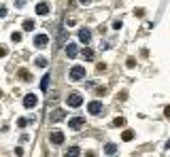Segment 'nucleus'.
<instances>
[{
    "label": "nucleus",
    "instance_id": "nucleus-1",
    "mask_svg": "<svg viewBox=\"0 0 170 157\" xmlns=\"http://www.w3.org/2000/svg\"><path fill=\"white\" fill-rule=\"evenodd\" d=\"M66 102H68V106L79 109V106L83 104V98H81V94H77V91H74V94H70V96H68V100H66Z\"/></svg>",
    "mask_w": 170,
    "mask_h": 157
},
{
    "label": "nucleus",
    "instance_id": "nucleus-2",
    "mask_svg": "<svg viewBox=\"0 0 170 157\" xmlns=\"http://www.w3.org/2000/svg\"><path fill=\"white\" fill-rule=\"evenodd\" d=\"M83 76H85L83 66H73V68H70V79H73V81H79V79H83Z\"/></svg>",
    "mask_w": 170,
    "mask_h": 157
},
{
    "label": "nucleus",
    "instance_id": "nucleus-3",
    "mask_svg": "<svg viewBox=\"0 0 170 157\" xmlns=\"http://www.w3.org/2000/svg\"><path fill=\"white\" fill-rule=\"evenodd\" d=\"M83 125H85L83 117H73V119H68V127H70V130H81Z\"/></svg>",
    "mask_w": 170,
    "mask_h": 157
},
{
    "label": "nucleus",
    "instance_id": "nucleus-4",
    "mask_svg": "<svg viewBox=\"0 0 170 157\" xmlns=\"http://www.w3.org/2000/svg\"><path fill=\"white\" fill-rule=\"evenodd\" d=\"M38 104V96H34V94H28V96L24 98V106L26 109H34Z\"/></svg>",
    "mask_w": 170,
    "mask_h": 157
},
{
    "label": "nucleus",
    "instance_id": "nucleus-5",
    "mask_svg": "<svg viewBox=\"0 0 170 157\" xmlns=\"http://www.w3.org/2000/svg\"><path fill=\"white\" fill-rule=\"evenodd\" d=\"M47 43H49V36H47V34H36V36H34V45H36L38 49L47 47Z\"/></svg>",
    "mask_w": 170,
    "mask_h": 157
},
{
    "label": "nucleus",
    "instance_id": "nucleus-6",
    "mask_svg": "<svg viewBox=\"0 0 170 157\" xmlns=\"http://www.w3.org/2000/svg\"><path fill=\"white\" fill-rule=\"evenodd\" d=\"M87 110H89V115H100L102 113V102H89Z\"/></svg>",
    "mask_w": 170,
    "mask_h": 157
},
{
    "label": "nucleus",
    "instance_id": "nucleus-7",
    "mask_svg": "<svg viewBox=\"0 0 170 157\" xmlns=\"http://www.w3.org/2000/svg\"><path fill=\"white\" fill-rule=\"evenodd\" d=\"M79 40H81V43H85V45H87V43L92 40V32H89L87 28H81V30H79Z\"/></svg>",
    "mask_w": 170,
    "mask_h": 157
},
{
    "label": "nucleus",
    "instance_id": "nucleus-8",
    "mask_svg": "<svg viewBox=\"0 0 170 157\" xmlns=\"http://www.w3.org/2000/svg\"><path fill=\"white\" fill-rule=\"evenodd\" d=\"M64 117H66V113H64L62 109H55V110H51V115H49V119H51V121H62Z\"/></svg>",
    "mask_w": 170,
    "mask_h": 157
},
{
    "label": "nucleus",
    "instance_id": "nucleus-9",
    "mask_svg": "<svg viewBox=\"0 0 170 157\" xmlns=\"http://www.w3.org/2000/svg\"><path fill=\"white\" fill-rule=\"evenodd\" d=\"M49 140H51L53 145H62V142H64V134H62V132H51Z\"/></svg>",
    "mask_w": 170,
    "mask_h": 157
},
{
    "label": "nucleus",
    "instance_id": "nucleus-10",
    "mask_svg": "<svg viewBox=\"0 0 170 157\" xmlns=\"http://www.w3.org/2000/svg\"><path fill=\"white\" fill-rule=\"evenodd\" d=\"M49 13V4L47 2H38L36 4V15H47Z\"/></svg>",
    "mask_w": 170,
    "mask_h": 157
},
{
    "label": "nucleus",
    "instance_id": "nucleus-11",
    "mask_svg": "<svg viewBox=\"0 0 170 157\" xmlns=\"http://www.w3.org/2000/svg\"><path fill=\"white\" fill-rule=\"evenodd\" d=\"M66 55H68V58H74V55H77V45H74V43H68V45H66Z\"/></svg>",
    "mask_w": 170,
    "mask_h": 157
},
{
    "label": "nucleus",
    "instance_id": "nucleus-12",
    "mask_svg": "<svg viewBox=\"0 0 170 157\" xmlns=\"http://www.w3.org/2000/svg\"><path fill=\"white\" fill-rule=\"evenodd\" d=\"M66 157H81V149H79V146H70V149L66 151Z\"/></svg>",
    "mask_w": 170,
    "mask_h": 157
},
{
    "label": "nucleus",
    "instance_id": "nucleus-13",
    "mask_svg": "<svg viewBox=\"0 0 170 157\" xmlns=\"http://www.w3.org/2000/svg\"><path fill=\"white\" fill-rule=\"evenodd\" d=\"M49 81H51V74H45V76L40 79V89H43V91L49 89Z\"/></svg>",
    "mask_w": 170,
    "mask_h": 157
},
{
    "label": "nucleus",
    "instance_id": "nucleus-14",
    "mask_svg": "<svg viewBox=\"0 0 170 157\" xmlns=\"http://www.w3.org/2000/svg\"><path fill=\"white\" fill-rule=\"evenodd\" d=\"M104 153H106V155H115V153H117V145L109 142V145L104 146Z\"/></svg>",
    "mask_w": 170,
    "mask_h": 157
},
{
    "label": "nucleus",
    "instance_id": "nucleus-15",
    "mask_svg": "<svg viewBox=\"0 0 170 157\" xmlns=\"http://www.w3.org/2000/svg\"><path fill=\"white\" fill-rule=\"evenodd\" d=\"M83 58H85L87 62H92V60H94V51H92L89 47H85V49H83Z\"/></svg>",
    "mask_w": 170,
    "mask_h": 157
},
{
    "label": "nucleus",
    "instance_id": "nucleus-16",
    "mask_svg": "<svg viewBox=\"0 0 170 157\" xmlns=\"http://www.w3.org/2000/svg\"><path fill=\"white\" fill-rule=\"evenodd\" d=\"M24 30L26 32H32V30H34V21H32V19H26L24 21Z\"/></svg>",
    "mask_w": 170,
    "mask_h": 157
},
{
    "label": "nucleus",
    "instance_id": "nucleus-17",
    "mask_svg": "<svg viewBox=\"0 0 170 157\" xmlns=\"http://www.w3.org/2000/svg\"><path fill=\"white\" fill-rule=\"evenodd\" d=\"M111 125H113V127H123V125H125V119H123V117H117Z\"/></svg>",
    "mask_w": 170,
    "mask_h": 157
},
{
    "label": "nucleus",
    "instance_id": "nucleus-18",
    "mask_svg": "<svg viewBox=\"0 0 170 157\" xmlns=\"http://www.w3.org/2000/svg\"><path fill=\"white\" fill-rule=\"evenodd\" d=\"M121 138H123V140H125V142H130V140H132V138H134V132H132V130H125V132L121 134Z\"/></svg>",
    "mask_w": 170,
    "mask_h": 157
},
{
    "label": "nucleus",
    "instance_id": "nucleus-19",
    "mask_svg": "<svg viewBox=\"0 0 170 157\" xmlns=\"http://www.w3.org/2000/svg\"><path fill=\"white\" fill-rule=\"evenodd\" d=\"M19 79H24V81H30L32 76H30V72H28L26 68H21V70H19Z\"/></svg>",
    "mask_w": 170,
    "mask_h": 157
},
{
    "label": "nucleus",
    "instance_id": "nucleus-20",
    "mask_svg": "<svg viewBox=\"0 0 170 157\" xmlns=\"http://www.w3.org/2000/svg\"><path fill=\"white\" fill-rule=\"evenodd\" d=\"M21 38H24V36H21V32H13V34H11L13 43H21Z\"/></svg>",
    "mask_w": 170,
    "mask_h": 157
},
{
    "label": "nucleus",
    "instance_id": "nucleus-21",
    "mask_svg": "<svg viewBox=\"0 0 170 157\" xmlns=\"http://www.w3.org/2000/svg\"><path fill=\"white\" fill-rule=\"evenodd\" d=\"M34 64H36L38 68H45V66H47V60H45V58H36V60H34Z\"/></svg>",
    "mask_w": 170,
    "mask_h": 157
},
{
    "label": "nucleus",
    "instance_id": "nucleus-22",
    "mask_svg": "<svg viewBox=\"0 0 170 157\" xmlns=\"http://www.w3.org/2000/svg\"><path fill=\"white\" fill-rule=\"evenodd\" d=\"M30 123V119H26V117H21V119H17V127H26Z\"/></svg>",
    "mask_w": 170,
    "mask_h": 157
},
{
    "label": "nucleus",
    "instance_id": "nucleus-23",
    "mask_svg": "<svg viewBox=\"0 0 170 157\" xmlns=\"http://www.w3.org/2000/svg\"><path fill=\"white\" fill-rule=\"evenodd\" d=\"M64 38H66V32H64V30H60V34H58V45H62V43H64Z\"/></svg>",
    "mask_w": 170,
    "mask_h": 157
},
{
    "label": "nucleus",
    "instance_id": "nucleus-24",
    "mask_svg": "<svg viewBox=\"0 0 170 157\" xmlns=\"http://www.w3.org/2000/svg\"><path fill=\"white\" fill-rule=\"evenodd\" d=\"M7 53H9V49L4 47V45H0V58H4V55H7Z\"/></svg>",
    "mask_w": 170,
    "mask_h": 157
},
{
    "label": "nucleus",
    "instance_id": "nucleus-25",
    "mask_svg": "<svg viewBox=\"0 0 170 157\" xmlns=\"http://www.w3.org/2000/svg\"><path fill=\"white\" fill-rule=\"evenodd\" d=\"M15 155L21 157V155H24V149H21V146H17V149H15Z\"/></svg>",
    "mask_w": 170,
    "mask_h": 157
},
{
    "label": "nucleus",
    "instance_id": "nucleus-26",
    "mask_svg": "<svg viewBox=\"0 0 170 157\" xmlns=\"http://www.w3.org/2000/svg\"><path fill=\"white\" fill-rule=\"evenodd\" d=\"M113 30H121V21H113Z\"/></svg>",
    "mask_w": 170,
    "mask_h": 157
},
{
    "label": "nucleus",
    "instance_id": "nucleus-27",
    "mask_svg": "<svg viewBox=\"0 0 170 157\" xmlns=\"http://www.w3.org/2000/svg\"><path fill=\"white\" fill-rule=\"evenodd\" d=\"M96 91H98V94H100V96H104V94H106V87H98Z\"/></svg>",
    "mask_w": 170,
    "mask_h": 157
},
{
    "label": "nucleus",
    "instance_id": "nucleus-28",
    "mask_svg": "<svg viewBox=\"0 0 170 157\" xmlns=\"http://www.w3.org/2000/svg\"><path fill=\"white\" fill-rule=\"evenodd\" d=\"M24 4H26V0H15V7H19V9H21Z\"/></svg>",
    "mask_w": 170,
    "mask_h": 157
},
{
    "label": "nucleus",
    "instance_id": "nucleus-29",
    "mask_svg": "<svg viewBox=\"0 0 170 157\" xmlns=\"http://www.w3.org/2000/svg\"><path fill=\"white\" fill-rule=\"evenodd\" d=\"M4 15H7V7H2V4H0V17H4Z\"/></svg>",
    "mask_w": 170,
    "mask_h": 157
},
{
    "label": "nucleus",
    "instance_id": "nucleus-30",
    "mask_svg": "<svg viewBox=\"0 0 170 157\" xmlns=\"http://www.w3.org/2000/svg\"><path fill=\"white\" fill-rule=\"evenodd\" d=\"M164 115H166V117H170V106H166V109H164Z\"/></svg>",
    "mask_w": 170,
    "mask_h": 157
},
{
    "label": "nucleus",
    "instance_id": "nucleus-31",
    "mask_svg": "<svg viewBox=\"0 0 170 157\" xmlns=\"http://www.w3.org/2000/svg\"><path fill=\"white\" fill-rule=\"evenodd\" d=\"M89 2H92V0H81V4H89Z\"/></svg>",
    "mask_w": 170,
    "mask_h": 157
},
{
    "label": "nucleus",
    "instance_id": "nucleus-32",
    "mask_svg": "<svg viewBox=\"0 0 170 157\" xmlns=\"http://www.w3.org/2000/svg\"><path fill=\"white\" fill-rule=\"evenodd\" d=\"M0 98H2V91H0Z\"/></svg>",
    "mask_w": 170,
    "mask_h": 157
}]
</instances>
